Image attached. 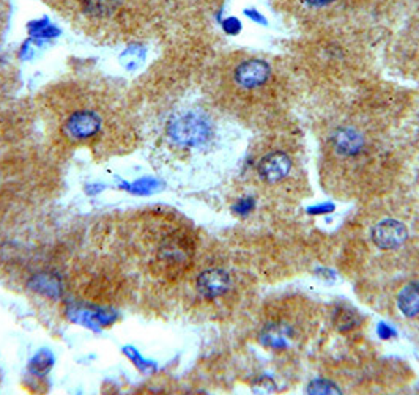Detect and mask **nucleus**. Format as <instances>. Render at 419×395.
<instances>
[{
	"instance_id": "nucleus-1",
	"label": "nucleus",
	"mask_w": 419,
	"mask_h": 395,
	"mask_svg": "<svg viewBox=\"0 0 419 395\" xmlns=\"http://www.w3.org/2000/svg\"><path fill=\"white\" fill-rule=\"evenodd\" d=\"M148 215L141 226L137 249L151 276L174 281L190 270L194 240L185 227L175 226L160 212Z\"/></svg>"
},
{
	"instance_id": "nucleus-5",
	"label": "nucleus",
	"mask_w": 419,
	"mask_h": 395,
	"mask_svg": "<svg viewBox=\"0 0 419 395\" xmlns=\"http://www.w3.org/2000/svg\"><path fill=\"white\" fill-rule=\"evenodd\" d=\"M102 127V120L100 114L89 109H81L68 115L63 123V136L75 142H86L100 134Z\"/></svg>"
},
{
	"instance_id": "nucleus-2",
	"label": "nucleus",
	"mask_w": 419,
	"mask_h": 395,
	"mask_svg": "<svg viewBox=\"0 0 419 395\" xmlns=\"http://www.w3.org/2000/svg\"><path fill=\"white\" fill-rule=\"evenodd\" d=\"M279 13L301 17H328L337 13H350L356 0H271Z\"/></svg>"
},
{
	"instance_id": "nucleus-3",
	"label": "nucleus",
	"mask_w": 419,
	"mask_h": 395,
	"mask_svg": "<svg viewBox=\"0 0 419 395\" xmlns=\"http://www.w3.org/2000/svg\"><path fill=\"white\" fill-rule=\"evenodd\" d=\"M167 134L183 147H199L211 136V125L206 117L196 112L180 114L167 127Z\"/></svg>"
},
{
	"instance_id": "nucleus-22",
	"label": "nucleus",
	"mask_w": 419,
	"mask_h": 395,
	"mask_svg": "<svg viewBox=\"0 0 419 395\" xmlns=\"http://www.w3.org/2000/svg\"><path fill=\"white\" fill-rule=\"evenodd\" d=\"M379 336L381 339H383V340H388V339H391V337L396 336V332H394L388 325L381 323V325H379Z\"/></svg>"
},
{
	"instance_id": "nucleus-7",
	"label": "nucleus",
	"mask_w": 419,
	"mask_h": 395,
	"mask_svg": "<svg viewBox=\"0 0 419 395\" xmlns=\"http://www.w3.org/2000/svg\"><path fill=\"white\" fill-rule=\"evenodd\" d=\"M230 274L222 268H208L197 276L196 287L205 300H218L230 290Z\"/></svg>"
},
{
	"instance_id": "nucleus-18",
	"label": "nucleus",
	"mask_w": 419,
	"mask_h": 395,
	"mask_svg": "<svg viewBox=\"0 0 419 395\" xmlns=\"http://www.w3.org/2000/svg\"><path fill=\"white\" fill-rule=\"evenodd\" d=\"M254 206H256V203H254L252 199H241L240 202L234 206V211L240 216H246L254 210Z\"/></svg>"
},
{
	"instance_id": "nucleus-6",
	"label": "nucleus",
	"mask_w": 419,
	"mask_h": 395,
	"mask_svg": "<svg viewBox=\"0 0 419 395\" xmlns=\"http://www.w3.org/2000/svg\"><path fill=\"white\" fill-rule=\"evenodd\" d=\"M291 167H294V161L285 151L273 150L260 157L257 173L265 183H279L289 177Z\"/></svg>"
},
{
	"instance_id": "nucleus-14",
	"label": "nucleus",
	"mask_w": 419,
	"mask_h": 395,
	"mask_svg": "<svg viewBox=\"0 0 419 395\" xmlns=\"http://www.w3.org/2000/svg\"><path fill=\"white\" fill-rule=\"evenodd\" d=\"M52 355L51 351L47 353V351H41V353L36 355L32 362H30V372L33 375H46L49 372L52 367Z\"/></svg>"
},
{
	"instance_id": "nucleus-19",
	"label": "nucleus",
	"mask_w": 419,
	"mask_h": 395,
	"mask_svg": "<svg viewBox=\"0 0 419 395\" xmlns=\"http://www.w3.org/2000/svg\"><path fill=\"white\" fill-rule=\"evenodd\" d=\"M334 210V206L330 203H323V205H315L311 206V208L307 210V212L311 216H321V215H330V212Z\"/></svg>"
},
{
	"instance_id": "nucleus-21",
	"label": "nucleus",
	"mask_w": 419,
	"mask_h": 395,
	"mask_svg": "<svg viewBox=\"0 0 419 395\" xmlns=\"http://www.w3.org/2000/svg\"><path fill=\"white\" fill-rule=\"evenodd\" d=\"M222 27H224V30H226V32L230 33V35H235V33H238V32H240V22L236 21L235 17H230V20L224 21Z\"/></svg>"
},
{
	"instance_id": "nucleus-17",
	"label": "nucleus",
	"mask_w": 419,
	"mask_h": 395,
	"mask_svg": "<svg viewBox=\"0 0 419 395\" xmlns=\"http://www.w3.org/2000/svg\"><path fill=\"white\" fill-rule=\"evenodd\" d=\"M158 186H160V183H158L156 180L142 178V180L136 181V183H132L131 186H128L130 187L128 191L135 192V194H150V192H153Z\"/></svg>"
},
{
	"instance_id": "nucleus-8",
	"label": "nucleus",
	"mask_w": 419,
	"mask_h": 395,
	"mask_svg": "<svg viewBox=\"0 0 419 395\" xmlns=\"http://www.w3.org/2000/svg\"><path fill=\"white\" fill-rule=\"evenodd\" d=\"M409 238V232L402 222L394 221V219H386L376 224L372 229V241L374 245L383 251H391L402 246Z\"/></svg>"
},
{
	"instance_id": "nucleus-13",
	"label": "nucleus",
	"mask_w": 419,
	"mask_h": 395,
	"mask_svg": "<svg viewBox=\"0 0 419 395\" xmlns=\"http://www.w3.org/2000/svg\"><path fill=\"white\" fill-rule=\"evenodd\" d=\"M260 340H262L266 346H271V348H276V350H281L287 346V340H285L284 332L275 326L266 327V330L262 332V336H260Z\"/></svg>"
},
{
	"instance_id": "nucleus-4",
	"label": "nucleus",
	"mask_w": 419,
	"mask_h": 395,
	"mask_svg": "<svg viewBox=\"0 0 419 395\" xmlns=\"http://www.w3.org/2000/svg\"><path fill=\"white\" fill-rule=\"evenodd\" d=\"M273 76L271 66L260 59L243 60L232 71V81L236 87L246 92L264 88Z\"/></svg>"
},
{
	"instance_id": "nucleus-12",
	"label": "nucleus",
	"mask_w": 419,
	"mask_h": 395,
	"mask_svg": "<svg viewBox=\"0 0 419 395\" xmlns=\"http://www.w3.org/2000/svg\"><path fill=\"white\" fill-rule=\"evenodd\" d=\"M334 325H336L341 331H349L353 330L356 325H360V317L353 311V309L341 306L336 309L334 312Z\"/></svg>"
},
{
	"instance_id": "nucleus-11",
	"label": "nucleus",
	"mask_w": 419,
	"mask_h": 395,
	"mask_svg": "<svg viewBox=\"0 0 419 395\" xmlns=\"http://www.w3.org/2000/svg\"><path fill=\"white\" fill-rule=\"evenodd\" d=\"M84 11L92 16H107L119 10L123 0H81Z\"/></svg>"
},
{
	"instance_id": "nucleus-16",
	"label": "nucleus",
	"mask_w": 419,
	"mask_h": 395,
	"mask_svg": "<svg viewBox=\"0 0 419 395\" xmlns=\"http://www.w3.org/2000/svg\"><path fill=\"white\" fill-rule=\"evenodd\" d=\"M144 57H145V51H142L141 47L135 46L123 52V56H121V62H123V65L128 70H135L144 62Z\"/></svg>"
},
{
	"instance_id": "nucleus-10",
	"label": "nucleus",
	"mask_w": 419,
	"mask_h": 395,
	"mask_svg": "<svg viewBox=\"0 0 419 395\" xmlns=\"http://www.w3.org/2000/svg\"><path fill=\"white\" fill-rule=\"evenodd\" d=\"M397 306L405 317L419 315V282L405 285L397 297Z\"/></svg>"
},
{
	"instance_id": "nucleus-9",
	"label": "nucleus",
	"mask_w": 419,
	"mask_h": 395,
	"mask_svg": "<svg viewBox=\"0 0 419 395\" xmlns=\"http://www.w3.org/2000/svg\"><path fill=\"white\" fill-rule=\"evenodd\" d=\"M73 320L89 327H105L114 323L115 313L105 307L79 306L73 309Z\"/></svg>"
},
{
	"instance_id": "nucleus-15",
	"label": "nucleus",
	"mask_w": 419,
	"mask_h": 395,
	"mask_svg": "<svg viewBox=\"0 0 419 395\" xmlns=\"http://www.w3.org/2000/svg\"><path fill=\"white\" fill-rule=\"evenodd\" d=\"M307 394H319V395H331V394H341L339 389L334 382L325 378H317L311 381L307 385Z\"/></svg>"
},
{
	"instance_id": "nucleus-20",
	"label": "nucleus",
	"mask_w": 419,
	"mask_h": 395,
	"mask_svg": "<svg viewBox=\"0 0 419 395\" xmlns=\"http://www.w3.org/2000/svg\"><path fill=\"white\" fill-rule=\"evenodd\" d=\"M126 351H128V353H126V355H128L132 361H135V364H136V366H137L139 369H142V370H144V369H150L148 362H147V361H144L142 357L139 356V353H137L136 350H132V348H126Z\"/></svg>"
}]
</instances>
